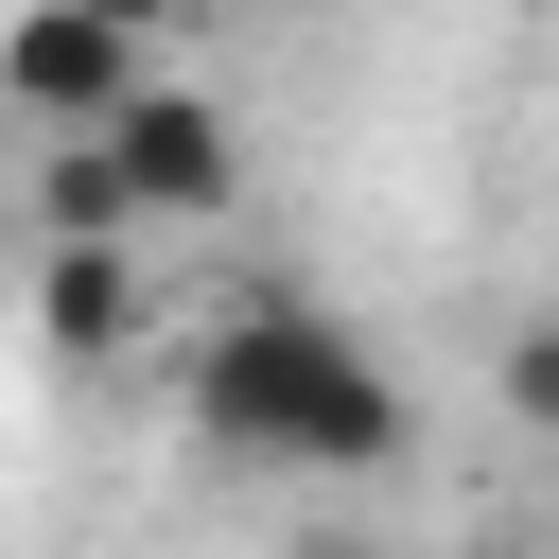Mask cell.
<instances>
[{
    "instance_id": "obj_1",
    "label": "cell",
    "mask_w": 559,
    "mask_h": 559,
    "mask_svg": "<svg viewBox=\"0 0 559 559\" xmlns=\"http://www.w3.org/2000/svg\"><path fill=\"white\" fill-rule=\"evenodd\" d=\"M192 437L227 472H384L419 419H402V367L349 314H314V297L262 280V297H227L192 332Z\"/></svg>"
},
{
    "instance_id": "obj_6",
    "label": "cell",
    "mask_w": 559,
    "mask_h": 559,
    "mask_svg": "<svg viewBox=\"0 0 559 559\" xmlns=\"http://www.w3.org/2000/svg\"><path fill=\"white\" fill-rule=\"evenodd\" d=\"M280 559H419V542H367V524H297Z\"/></svg>"
},
{
    "instance_id": "obj_5",
    "label": "cell",
    "mask_w": 559,
    "mask_h": 559,
    "mask_svg": "<svg viewBox=\"0 0 559 559\" xmlns=\"http://www.w3.org/2000/svg\"><path fill=\"white\" fill-rule=\"evenodd\" d=\"M507 419H559V332H507Z\"/></svg>"
},
{
    "instance_id": "obj_3",
    "label": "cell",
    "mask_w": 559,
    "mask_h": 559,
    "mask_svg": "<svg viewBox=\"0 0 559 559\" xmlns=\"http://www.w3.org/2000/svg\"><path fill=\"white\" fill-rule=\"evenodd\" d=\"M122 105H140V35H105V17H70V0H0V122L105 140Z\"/></svg>"
},
{
    "instance_id": "obj_2",
    "label": "cell",
    "mask_w": 559,
    "mask_h": 559,
    "mask_svg": "<svg viewBox=\"0 0 559 559\" xmlns=\"http://www.w3.org/2000/svg\"><path fill=\"white\" fill-rule=\"evenodd\" d=\"M87 157H105V192H122V227H140V245H157V227H210V210L245 192L227 105H210V87H157V70H140V105H122Z\"/></svg>"
},
{
    "instance_id": "obj_4",
    "label": "cell",
    "mask_w": 559,
    "mask_h": 559,
    "mask_svg": "<svg viewBox=\"0 0 559 559\" xmlns=\"http://www.w3.org/2000/svg\"><path fill=\"white\" fill-rule=\"evenodd\" d=\"M17 297H35V349H52V367H122V349L157 332V262H140V245H35Z\"/></svg>"
},
{
    "instance_id": "obj_7",
    "label": "cell",
    "mask_w": 559,
    "mask_h": 559,
    "mask_svg": "<svg viewBox=\"0 0 559 559\" xmlns=\"http://www.w3.org/2000/svg\"><path fill=\"white\" fill-rule=\"evenodd\" d=\"M70 17H105V35H175L192 0H70Z\"/></svg>"
},
{
    "instance_id": "obj_8",
    "label": "cell",
    "mask_w": 559,
    "mask_h": 559,
    "mask_svg": "<svg viewBox=\"0 0 559 559\" xmlns=\"http://www.w3.org/2000/svg\"><path fill=\"white\" fill-rule=\"evenodd\" d=\"M472 559H524V542H472Z\"/></svg>"
}]
</instances>
